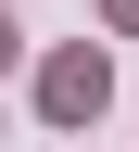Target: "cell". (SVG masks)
I'll use <instances>...</instances> for the list:
<instances>
[{"label": "cell", "mask_w": 139, "mask_h": 152, "mask_svg": "<svg viewBox=\"0 0 139 152\" xmlns=\"http://www.w3.org/2000/svg\"><path fill=\"white\" fill-rule=\"evenodd\" d=\"M38 102H51V127H89V114L114 102V64H101V51H51V76H38Z\"/></svg>", "instance_id": "obj_1"}, {"label": "cell", "mask_w": 139, "mask_h": 152, "mask_svg": "<svg viewBox=\"0 0 139 152\" xmlns=\"http://www.w3.org/2000/svg\"><path fill=\"white\" fill-rule=\"evenodd\" d=\"M13 51H25V38H13V13H0V64H13Z\"/></svg>", "instance_id": "obj_2"}, {"label": "cell", "mask_w": 139, "mask_h": 152, "mask_svg": "<svg viewBox=\"0 0 139 152\" xmlns=\"http://www.w3.org/2000/svg\"><path fill=\"white\" fill-rule=\"evenodd\" d=\"M114 26H139V0H114Z\"/></svg>", "instance_id": "obj_3"}]
</instances>
